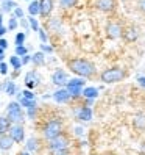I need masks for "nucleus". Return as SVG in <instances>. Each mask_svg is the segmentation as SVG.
Masks as SVG:
<instances>
[{
  "label": "nucleus",
  "instance_id": "nucleus-1",
  "mask_svg": "<svg viewBox=\"0 0 145 155\" xmlns=\"http://www.w3.org/2000/svg\"><path fill=\"white\" fill-rule=\"evenodd\" d=\"M67 68L81 78H90L95 74V64L86 58H74L67 61Z\"/></svg>",
  "mask_w": 145,
  "mask_h": 155
},
{
  "label": "nucleus",
  "instance_id": "nucleus-2",
  "mask_svg": "<svg viewBox=\"0 0 145 155\" xmlns=\"http://www.w3.org/2000/svg\"><path fill=\"white\" fill-rule=\"evenodd\" d=\"M126 77L125 71L120 68H111V69H106L100 74V80L103 83H117Z\"/></svg>",
  "mask_w": 145,
  "mask_h": 155
},
{
  "label": "nucleus",
  "instance_id": "nucleus-3",
  "mask_svg": "<svg viewBox=\"0 0 145 155\" xmlns=\"http://www.w3.org/2000/svg\"><path fill=\"white\" fill-rule=\"evenodd\" d=\"M42 133H44V136L49 141L53 140L55 136H58L59 133H62V122L59 119H50L49 122H45L44 129H42Z\"/></svg>",
  "mask_w": 145,
  "mask_h": 155
},
{
  "label": "nucleus",
  "instance_id": "nucleus-4",
  "mask_svg": "<svg viewBox=\"0 0 145 155\" xmlns=\"http://www.w3.org/2000/svg\"><path fill=\"white\" fill-rule=\"evenodd\" d=\"M6 119L10 121L11 124H20L24 121V111H22V107L19 105V102H11L8 104L6 108Z\"/></svg>",
  "mask_w": 145,
  "mask_h": 155
},
{
  "label": "nucleus",
  "instance_id": "nucleus-5",
  "mask_svg": "<svg viewBox=\"0 0 145 155\" xmlns=\"http://www.w3.org/2000/svg\"><path fill=\"white\" fill-rule=\"evenodd\" d=\"M69 144H70L69 136H67L66 133H59L58 136H55L53 140H50V141H49V149H50L52 152L66 150V149L69 147Z\"/></svg>",
  "mask_w": 145,
  "mask_h": 155
},
{
  "label": "nucleus",
  "instance_id": "nucleus-6",
  "mask_svg": "<svg viewBox=\"0 0 145 155\" xmlns=\"http://www.w3.org/2000/svg\"><path fill=\"white\" fill-rule=\"evenodd\" d=\"M8 135L11 136V140L14 143H22L25 140V130H24V127L20 124L11 125V129H10V132H8Z\"/></svg>",
  "mask_w": 145,
  "mask_h": 155
},
{
  "label": "nucleus",
  "instance_id": "nucleus-7",
  "mask_svg": "<svg viewBox=\"0 0 145 155\" xmlns=\"http://www.w3.org/2000/svg\"><path fill=\"white\" fill-rule=\"evenodd\" d=\"M52 81H53V83H55L56 86H66L67 81H69L67 72L62 71V69L55 71V72H53V75H52Z\"/></svg>",
  "mask_w": 145,
  "mask_h": 155
},
{
  "label": "nucleus",
  "instance_id": "nucleus-8",
  "mask_svg": "<svg viewBox=\"0 0 145 155\" xmlns=\"http://www.w3.org/2000/svg\"><path fill=\"white\" fill-rule=\"evenodd\" d=\"M122 33H123V28H122L119 24H115V22L108 24V27H106V35H108V38H109V39L120 38Z\"/></svg>",
  "mask_w": 145,
  "mask_h": 155
},
{
  "label": "nucleus",
  "instance_id": "nucleus-9",
  "mask_svg": "<svg viewBox=\"0 0 145 155\" xmlns=\"http://www.w3.org/2000/svg\"><path fill=\"white\" fill-rule=\"evenodd\" d=\"M95 6L103 13H111L115 10V0H95Z\"/></svg>",
  "mask_w": 145,
  "mask_h": 155
},
{
  "label": "nucleus",
  "instance_id": "nucleus-10",
  "mask_svg": "<svg viewBox=\"0 0 145 155\" xmlns=\"http://www.w3.org/2000/svg\"><path fill=\"white\" fill-rule=\"evenodd\" d=\"M39 81H41V77L38 75V72L36 71H30L28 74L25 75V85L28 89H33L39 85Z\"/></svg>",
  "mask_w": 145,
  "mask_h": 155
},
{
  "label": "nucleus",
  "instance_id": "nucleus-11",
  "mask_svg": "<svg viewBox=\"0 0 145 155\" xmlns=\"http://www.w3.org/2000/svg\"><path fill=\"white\" fill-rule=\"evenodd\" d=\"M53 11V0H39V14L42 17L50 16Z\"/></svg>",
  "mask_w": 145,
  "mask_h": 155
},
{
  "label": "nucleus",
  "instance_id": "nucleus-12",
  "mask_svg": "<svg viewBox=\"0 0 145 155\" xmlns=\"http://www.w3.org/2000/svg\"><path fill=\"white\" fill-rule=\"evenodd\" d=\"M53 99H55L56 102H59V104H64V102H67V100L70 99V94H69V91L66 88H59L58 91L53 93Z\"/></svg>",
  "mask_w": 145,
  "mask_h": 155
},
{
  "label": "nucleus",
  "instance_id": "nucleus-13",
  "mask_svg": "<svg viewBox=\"0 0 145 155\" xmlns=\"http://www.w3.org/2000/svg\"><path fill=\"white\" fill-rule=\"evenodd\" d=\"M13 144H14V141L11 140V136L8 133L0 135V149L2 150H10L13 147Z\"/></svg>",
  "mask_w": 145,
  "mask_h": 155
},
{
  "label": "nucleus",
  "instance_id": "nucleus-14",
  "mask_svg": "<svg viewBox=\"0 0 145 155\" xmlns=\"http://www.w3.org/2000/svg\"><path fill=\"white\" fill-rule=\"evenodd\" d=\"M133 127L137 130H145V114L143 113H139L134 116L133 119Z\"/></svg>",
  "mask_w": 145,
  "mask_h": 155
},
{
  "label": "nucleus",
  "instance_id": "nucleus-15",
  "mask_svg": "<svg viewBox=\"0 0 145 155\" xmlns=\"http://www.w3.org/2000/svg\"><path fill=\"white\" fill-rule=\"evenodd\" d=\"M78 119L81 121H90L92 119V110H90L89 107H83L78 113Z\"/></svg>",
  "mask_w": 145,
  "mask_h": 155
},
{
  "label": "nucleus",
  "instance_id": "nucleus-16",
  "mask_svg": "<svg viewBox=\"0 0 145 155\" xmlns=\"http://www.w3.org/2000/svg\"><path fill=\"white\" fill-rule=\"evenodd\" d=\"M81 94H83V97H86V99H95L97 96H98V89L97 88H84L83 91H81Z\"/></svg>",
  "mask_w": 145,
  "mask_h": 155
},
{
  "label": "nucleus",
  "instance_id": "nucleus-17",
  "mask_svg": "<svg viewBox=\"0 0 145 155\" xmlns=\"http://www.w3.org/2000/svg\"><path fill=\"white\" fill-rule=\"evenodd\" d=\"M10 129H11V122L6 119V117H0V135H5V133H8L10 132Z\"/></svg>",
  "mask_w": 145,
  "mask_h": 155
},
{
  "label": "nucleus",
  "instance_id": "nucleus-18",
  "mask_svg": "<svg viewBox=\"0 0 145 155\" xmlns=\"http://www.w3.org/2000/svg\"><path fill=\"white\" fill-rule=\"evenodd\" d=\"M83 86H84V78H70L66 85V88H83Z\"/></svg>",
  "mask_w": 145,
  "mask_h": 155
},
{
  "label": "nucleus",
  "instance_id": "nucleus-19",
  "mask_svg": "<svg viewBox=\"0 0 145 155\" xmlns=\"http://www.w3.org/2000/svg\"><path fill=\"white\" fill-rule=\"evenodd\" d=\"M45 61V57H44V52H36L34 55L31 57V63L36 66H42Z\"/></svg>",
  "mask_w": 145,
  "mask_h": 155
},
{
  "label": "nucleus",
  "instance_id": "nucleus-20",
  "mask_svg": "<svg viewBox=\"0 0 145 155\" xmlns=\"http://www.w3.org/2000/svg\"><path fill=\"white\" fill-rule=\"evenodd\" d=\"M39 141L38 140H36V138H30L28 141H27V152H36V150H38L39 149Z\"/></svg>",
  "mask_w": 145,
  "mask_h": 155
},
{
  "label": "nucleus",
  "instance_id": "nucleus-21",
  "mask_svg": "<svg viewBox=\"0 0 145 155\" xmlns=\"http://www.w3.org/2000/svg\"><path fill=\"white\" fill-rule=\"evenodd\" d=\"M19 105H20V107H25L27 110H28V108L36 107V102H34V100H30V99H25V97L19 96Z\"/></svg>",
  "mask_w": 145,
  "mask_h": 155
},
{
  "label": "nucleus",
  "instance_id": "nucleus-22",
  "mask_svg": "<svg viewBox=\"0 0 145 155\" xmlns=\"http://www.w3.org/2000/svg\"><path fill=\"white\" fill-rule=\"evenodd\" d=\"M16 6H17V5H16V2H13V0H5L3 5H2V11H3V13H10V11L14 10Z\"/></svg>",
  "mask_w": 145,
  "mask_h": 155
},
{
  "label": "nucleus",
  "instance_id": "nucleus-23",
  "mask_svg": "<svg viewBox=\"0 0 145 155\" xmlns=\"http://www.w3.org/2000/svg\"><path fill=\"white\" fill-rule=\"evenodd\" d=\"M122 35H125V39H126V41H134V39H137V31H136L134 28H128L126 31H123Z\"/></svg>",
  "mask_w": 145,
  "mask_h": 155
},
{
  "label": "nucleus",
  "instance_id": "nucleus-24",
  "mask_svg": "<svg viewBox=\"0 0 145 155\" xmlns=\"http://www.w3.org/2000/svg\"><path fill=\"white\" fill-rule=\"evenodd\" d=\"M28 13L34 17L36 14H39V2H36V0H33V2L28 5Z\"/></svg>",
  "mask_w": 145,
  "mask_h": 155
},
{
  "label": "nucleus",
  "instance_id": "nucleus-25",
  "mask_svg": "<svg viewBox=\"0 0 145 155\" xmlns=\"http://www.w3.org/2000/svg\"><path fill=\"white\" fill-rule=\"evenodd\" d=\"M69 91V94H70V99H77L81 96V91H83V88H66Z\"/></svg>",
  "mask_w": 145,
  "mask_h": 155
},
{
  "label": "nucleus",
  "instance_id": "nucleus-26",
  "mask_svg": "<svg viewBox=\"0 0 145 155\" xmlns=\"http://www.w3.org/2000/svg\"><path fill=\"white\" fill-rule=\"evenodd\" d=\"M10 63H11V66H13L16 71H19V69L22 68V61H20V58H19V57H16V55L10 58Z\"/></svg>",
  "mask_w": 145,
  "mask_h": 155
},
{
  "label": "nucleus",
  "instance_id": "nucleus-27",
  "mask_svg": "<svg viewBox=\"0 0 145 155\" xmlns=\"http://www.w3.org/2000/svg\"><path fill=\"white\" fill-rule=\"evenodd\" d=\"M27 53H28V49L27 47H24V45H17L16 47V57H24V55H27Z\"/></svg>",
  "mask_w": 145,
  "mask_h": 155
},
{
  "label": "nucleus",
  "instance_id": "nucleus-28",
  "mask_svg": "<svg viewBox=\"0 0 145 155\" xmlns=\"http://www.w3.org/2000/svg\"><path fill=\"white\" fill-rule=\"evenodd\" d=\"M77 2H78V0H59L61 6H64V8H72V6H75Z\"/></svg>",
  "mask_w": 145,
  "mask_h": 155
},
{
  "label": "nucleus",
  "instance_id": "nucleus-29",
  "mask_svg": "<svg viewBox=\"0 0 145 155\" xmlns=\"http://www.w3.org/2000/svg\"><path fill=\"white\" fill-rule=\"evenodd\" d=\"M6 94L8 96H14V93H16V85L13 83V81H8V85H6Z\"/></svg>",
  "mask_w": 145,
  "mask_h": 155
},
{
  "label": "nucleus",
  "instance_id": "nucleus-30",
  "mask_svg": "<svg viewBox=\"0 0 145 155\" xmlns=\"http://www.w3.org/2000/svg\"><path fill=\"white\" fill-rule=\"evenodd\" d=\"M25 42V33H17L16 35V47L17 45H24Z\"/></svg>",
  "mask_w": 145,
  "mask_h": 155
},
{
  "label": "nucleus",
  "instance_id": "nucleus-31",
  "mask_svg": "<svg viewBox=\"0 0 145 155\" xmlns=\"http://www.w3.org/2000/svg\"><path fill=\"white\" fill-rule=\"evenodd\" d=\"M28 21H30V27H31V28H33L34 31H38V30H39V24H38V21H36V19H34L33 16L30 17Z\"/></svg>",
  "mask_w": 145,
  "mask_h": 155
},
{
  "label": "nucleus",
  "instance_id": "nucleus-32",
  "mask_svg": "<svg viewBox=\"0 0 145 155\" xmlns=\"http://www.w3.org/2000/svg\"><path fill=\"white\" fill-rule=\"evenodd\" d=\"M17 28V21H16V17H11L10 22H8V30H16Z\"/></svg>",
  "mask_w": 145,
  "mask_h": 155
},
{
  "label": "nucleus",
  "instance_id": "nucleus-33",
  "mask_svg": "<svg viewBox=\"0 0 145 155\" xmlns=\"http://www.w3.org/2000/svg\"><path fill=\"white\" fill-rule=\"evenodd\" d=\"M14 17H17V19H24V11H22V8H19V6L14 8Z\"/></svg>",
  "mask_w": 145,
  "mask_h": 155
},
{
  "label": "nucleus",
  "instance_id": "nucleus-34",
  "mask_svg": "<svg viewBox=\"0 0 145 155\" xmlns=\"http://www.w3.org/2000/svg\"><path fill=\"white\" fill-rule=\"evenodd\" d=\"M22 97H25V99H30V100H34V94L31 93L30 89H25L24 93H22Z\"/></svg>",
  "mask_w": 145,
  "mask_h": 155
},
{
  "label": "nucleus",
  "instance_id": "nucleus-35",
  "mask_svg": "<svg viewBox=\"0 0 145 155\" xmlns=\"http://www.w3.org/2000/svg\"><path fill=\"white\" fill-rule=\"evenodd\" d=\"M0 74H3V75L8 74V66H6V63H0Z\"/></svg>",
  "mask_w": 145,
  "mask_h": 155
},
{
  "label": "nucleus",
  "instance_id": "nucleus-36",
  "mask_svg": "<svg viewBox=\"0 0 145 155\" xmlns=\"http://www.w3.org/2000/svg\"><path fill=\"white\" fill-rule=\"evenodd\" d=\"M20 61H22V66H24V64H28V63L31 61V57L28 55V53H27V55H24V57H22V60H20Z\"/></svg>",
  "mask_w": 145,
  "mask_h": 155
},
{
  "label": "nucleus",
  "instance_id": "nucleus-37",
  "mask_svg": "<svg viewBox=\"0 0 145 155\" xmlns=\"http://www.w3.org/2000/svg\"><path fill=\"white\" fill-rule=\"evenodd\" d=\"M34 116H36V107H33V108H28V117H30V119H33Z\"/></svg>",
  "mask_w": 145,
  "mask_h": 155
},
{
  "label": "nucleus",
  "instance_id": "nucleus-38",
  "mask_svg": "<svg viewBox=\"0 0 145 155\" xmlns=\"http://www.w3.org/2000/svg\"><path fill=\"white\" fill-rule=\"evenodd\" d=\"M39 31V38H41V41L42 42H47V35L44 33V30H38Z\"/></svg>",
  "mask_w": 145,
  "mask_h": 155
},
{
  "label": "nucleus",
  "instance_id": "nucleus-39",
  "mask_svg": "<svg viewBox=\"0 0 145 155\" xmlns=\"http://www.w3.org/2000/svg\"><path fill=\"white\" fill-rule=\"evenodd\" d=\"M52 155H72L67 149L66 150H58V152H52Z\"/></svg>",
  "mask_w": 145,
  "mask_h": 155
},
{
  "label": "nucleus",
  "instance_id": "nucleus-40",
  "mask_svg": "<svg viewBox=\"0 0 145 155\" xmlns=\"http://www.w3.org/2000/svg\"><path fill=\"white\" fill-rule=\"evenodd\" d=\"M6 47H8V41L2 38V39H0V49H3V50H5Z\"/></svg>",
  "mask_w": 145,
  "mask_h": 155
},
{
  "label": "nucleus",
  "instance_id": "nucleus-41",
  "mask_svg": "<svg viewBox=\"0 0 145 155\" xmlns=\"http://www.w3.org/2000/svg\"><path fill=\"white\" fill-rule=\"evenodd\" d=\"M41 49H42V52H52V50H53L52 47H49V45H45V44L41 45Z\"/></svg>",
  "mask_w": 145,
  "mask_h": 155
},
{
  "label": "nucleus",
  "instance_id": "nucleus-42",
  "mask_svg": "<svg viewBox=\"0 0 145 155\" xmlns=\"http://www.w3.org/2000/svg\"><path fill=\"white\" fill-rule=\"evenodd\" d=\"M6 31H8V28H6V27H3V25L0 27V38H2V36H3Z\"/></svg>",
  "mask_w": 145,
  "mask_h": 155
},
{
  "label": "nucleus",
  "instance_id": "nucleus-43",
  "mask_svg": "<svg viewBox=\"0 0 145 155\" xmlns=\"http://www.w3.org/2000/svg\"><path fill=\"white\" fill-rule=\"evenodd\" d=\"M139 8L145 13V0H139Z\"/></svg>",
  "mask_w": 145,
  "mask_h": 155
},
{
  "label": "nucleus",
  "instance_id": "nucleus-44",
  "mask_svg": "<svg viewBox=\"0 0 145 155\" xmlns=\"http://www.w3.org/2000/svg\"><path fill=\"white\" fill-rule=\"evenodd\" d=\"M137 81L140 83V86H143V88H145V77H139V78H137Z\"/></svg>",
  "mask_w": 145,
  "mask_h": 155
},
{
  "label": "nucleus",
  "instance_id": "nucleus-45",
  "mask_svg": "<svg viewBox=\"0 0 145 155\" xmlns=\"http://www.w3.org/2000/svg\"><path fill=\"white\" fill-rule=\"evenodd\" d=\"M140 152H142V153H145V141H143V143H142V146H140Z\"/></svg>",
  "mask_w": 145,
  "mask_h": 155
},
{
  "label": "nucleus",
  "instance_id": "nucleus-46",
  "mask_svg": "<svg viewBox=\"0 0 145 155\" xmlns=\"http://www.w3.org/2000/svg\"><path fill=\"white\" fill-rule=\"evenodd\" d=\"M22 25H24L25 28H27V27H28V22H27V21H24V19H22Z\"/></svg>",
  "mask_w": 145,
  "mask_h": 155
},
{
  "label": "nucleus",
  "instance_id": "nucleus-47",
  "mask_svg": "<svg viewBox=\"0 0 145 155\" xmlns=\"http://www.w3.org/2000/svg\"><path fill=\"white\" fill-rule=\"evenodd\" d=\"M3 25V17H2V14H0V27Z\"/></svg>",
  "mask_w": 145,
  "mask_h": 155
},
{
  "label": "nucleus",
  "instance_id": "nucleus-48",
  "mask_svg": "<svg viewBox=\"0 0 145 155\" xmlns=\"http://www.w3.org/2000/svg\"><path fill=\"white\" fill-rule=\"evenodd\" d=\"M17 155H30V153H28V152H19Z\"/></svg>",
  "mask_w": 145,
  "mask_h": 155
},
{
  "label": "nucleus",
  "instance_id": "nucleus-49",
  "mask_svg": "<svg viewBox=\"0 0 145 155\" xmlns=\"http://www.w3.org/2000/svg\"><path fill=\"white\" fill-rule=\"evenodd\" d=\"M3 58H5V55H0V63L3 61Z\"/></svg>",
  "mask_w": 145,
  "mask_h": 155
},
{
  "label": "nucleus",
  "instance_id": "nucleus-50",
  "mask_svg": "<svg viewBox=\"0 0 145 155\" xmlns=\"http://www.w3.org/2000/svg\"><path fill=\"white\" fill-rule=\"evenodd\" d=\"M0 55H3V49H0Z\"/></svg>",
  "mask_w": 145,
  "mask_h": 155
},
{
  "label": "nucleus",
  "instance_id": "nucleus-51",
  "mask_svg": "<svg viewBox=\"0 0 145 155\" xmlns=\"http://www.w3.org/2000/svg\"><path fill=\"white\" fill-rule=\"evenodd\" d=\"M140 155H145V153H140Z\"/></svg>",
  "mask_w": 145,
  "mask_h": 155
},
{
  "label": "nucleus",
  "instance_id": "nucleus-52",
  "mask_svg": "<svg viewBox=\"0 0 145 155\" xmlns=\"http://www.w3.org/2000/svg\"><path fill=\"white\" fill-rule=\"evenodd\" d=\"M31 2H33V0H31Z\"/></svg>",
  "mask_w": 145,
  "mask_h": 155
}]
</instances>
